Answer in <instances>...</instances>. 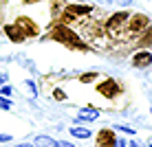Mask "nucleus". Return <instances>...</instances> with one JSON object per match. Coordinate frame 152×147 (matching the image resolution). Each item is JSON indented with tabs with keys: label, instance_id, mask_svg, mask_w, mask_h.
<instances>
[{
	"label": "nucleus",
	"instance_id": "22",
	"mask_svg": "<svg viewBox=\"0 0 152 147\" xmlns=\"http://www.w3.org/2000/svg\"><path fill=\"white\" fill-rule=\"evenodd\" d=\"M115 2L121 4V7H130V4H132V0H115Z\"/></svg>",
	"mask_w": 152,
	"mask_h": 147
},
{
	"label": "nucleus",
	"instance_id": "4",
	"mask_svg": "<svg viewBox=\"0 0 152 147\" xmlns=\"http://www.w3.org/2000/svg\"><path fill=\"white\" fill-rule=\"evenodd\" d=\"M128 18H130V13H128V11H117V13H115L110 20H108L106 29H110V31H117L119 27H124V24L128 22Z\"/></svg>",
	"mask_w": 152,
	"mask_h": 147
},
{
	"label": "nucleus",
	"instance_id": "17",
	"mask_svg": "<svg viewBox=\"0 0 152 147\" xmlns=\"http://www.w3.org/2000/svg\"><path fill=\"white\" fill-rule=\"evenodd\" d=\"M55 147H75V145L69 143V140H55Z\"/></svg>",
	"mask_w": 152,
	"mask_h": 147
},
{
	"label": "nucleus",
	"instance_id": "11",
	"mask_svg": "<svg viewBox=\"0 0 152 147\" xmlns=\"http://www.w3.org/2000/svg\"><path fill=\"white\" fill-rule=\"evenodd\" d=\"M18 27L24 29V33H27V35H35V24L31 22V20H27V18H20L18 20Z\"/></svg>",
	"mask_w": 152,
	"mask_h": 147
},
{
	"label": "nucleus",
	"instance_id": "21",
	"mask_svg": "<svg viewBox=\"0 0 152 147\" xmlns=\"http://www.w3.org/2000/svg\"><path fill=\"white\" fill-rule=\"evenodd\" d=\"M113 147H126V140H124V138H115Z\"/></svg>",
	"mask_w": 152,
	"mask_h": 147
},
{
	"label": "nucleus",
	"instance_id": "19",
	"mask_svg": "<svg viewBox=\"0 0 152 147\" xmlns=\"http://www.w3.org/2000/svg\"><path fill=\"white\" fill-rule=\"evenodd\" d=\"M53 94H55V99H57V101H64V99H66V94L62 92V90H55Z\"/></svg>",
	"mask_w": 152,
	"mask_h": 147
},
{
	"label": "nucleus",
	"instance_id": "1",
	"mask_svg": "<svg viewBox=\"0 0 152 147\" xmlns=\"http://www.w3.org/2000/svg\"><path fill=\"white\" fill-rule=\"evenodd\" d=\"M51 38H55V40L64 42V44H73V46H82V42H80V38H77V35L73 33L71 29H66V27H55V31H53V35H51Z\"/></svg>",
	"mask_w": 152,
	"mask_h": 147
},
{
	"label": "nucleus",
	"instance_id": "29",
	"mask_svg": "<svg viewBox=\"0 0 152 147\" xmlns=\"http://www.w3.org/2000/svg\"><path fill=\"white\" fill-rule=\"evenodd\" d=\"M150 147H152V145H150Z\"/></svg>",
	"mask_w": 152,
	"mask_h": 147
},
{
	"label": "nucleus",
	"instance_id": "20",
	"mask_svg": "<svg viewBox=\"0 0 152 147\" xmlns=\"http://www.w3.org/2000/svg\"><path fill=\"white\" fill-rule=\"evenodd\" d=\"M27 88H29L31 92H33V97L38 94V88H35V83H33V81H27Z\"/></svg>",
	"mask_w": 152,
	"mask_h": 147
},
{
	"label": "nucleus",
	"instance_id": "24",
	"mask_svg": "<svg viewBox=\"0 0 152 147\" xmlns=\"http://www.w3.org/2000/svg\"><path fill=\"white\" fill-rule=\"evenodd\" d=\"M130 147H141V143H137V140H130Z\"/></svg>",
	"mask_w": 152,
	"mask_h": 147
},
{
	"label": "nucleus",
	"instance_id": "14",
	"mask_svg": "<svg viewBox=\"0 0 152 147\" xmlns=\"http://www.w3.org/2000/svg\"><path fill=\"white\" fill-rule=\"evenodd\" d=\"M0 110H11V101H9V99H4L2 94H0Z\"/></svg>",
	"mask_w": 152,
	"mask_h": 147
},
{
	"label": "nucleus",
	"instance_id": "27",
	"mask_svg": "<svg viewBox=\"0 0 152 147\" xmlns=\"http://www.w3.org/2000/svg\"><path fill=\"white\" fill-rule=\"evenodd\" d=\"M27 2H38V0H27Z\"/></svg>",
	"mask_w": 152,
	"mask_h": 147
},
{
	"label": "nucleus",
	"instance_id": "16",
	"mask_svg": "<svg viewBox=\"0 0 152 147\" xmlns=\"http://www.w3.org/2000/svg\"><path fill=\"white\" fill-rule=\"evenodd\" d=\"M0 94H2V97H9V94H11V86H0Z\"/></svg>",
	"mask_w": 152,
	"mask_h": 147
},
{
	"label": "nucleus",
	"instance_id": "26",
	"mask_svg": "<svg viewBox=\"0 0 152 147\" xmlns=\"http://www.w3.org/2000/svg\"><path fill=\"white\" fill-rule=\"evenodd\" d=\"M15 147H35V145H29V143H22V145H15Z\"/></svg>",
	"mask_w": 152,
	"mask_h": 147
},
{
	"label": "nucleus",
	"instance_id": "8",
	"mask_svg": "<svg viewBox=\"0 0 152 147\" xmlns=\"http://www.w3.org/2000/svg\"><path fill=\"white\" fill-rule=\"evenodd\" d=\"M97 117H99V112L95 108H82L77 112V121H95Z\"/></svg>",
	"mask_w": 152,
	"mask_h": 147
},
{
	"label": "nucleus",
	"instance_id": "12",
	"mask_svg": "<svg viewBox=\"0 0 152 147\" xmlns=\"http://www.w3.org/2000/svg\"><path fill=\"white\" fill-rule=\"evenodd\" d=\"M71 134L75 136V138H91V130L88 127H71Z\"/></svg>",
	"mask_w": 152,
	"mask_h": 147
},
{
	"label": "nucleus",
	"instance_id": "25",
	"mask_svg": "<svg viewBox=\"0 0 152 147\" xmlns=\"http://www.w3.org/2000/svg\"><path fill=\"white\" fill-rule=\"evenodd\" d=\"M4 81H7V75H0V86H2Z\"/></svg>",
	"mask_w": 152,
	"mask_h": 147
},
{
	"label": "nucleus",
	"instance_id": "15",
	"mask_svg": "<svg viewBox=\"0 0 152 147\" xmlns=\"http://www.w3.org/2000/svg\"><path fill=\"white\" fill-rule=\"evenodd\" d=\"M115 130H117V132H124V134H134V130L126 127V125H115Z\"/></svg>",
	"mask_w": 152,
	"mask_h": 147
},
{
	"label": "nucleus",
	"instance_id": "2",
	"mask_svg": "<svg viewBox=\"0 0 152 147\" xmlns=\"http://www.w3.org/2000/svg\"><path fill=\"white\" fill-rule=\"evenodd\" d=\"M97 90L104 94V97H108V99H115L119 94V86H117V81H113V79H106L104 83H99L97 86Z\"/></svg>",
	"mask_w": 152,
	"mask_h": 147
},
{
	"label": "nucleus",
	"instance_id": "28",
	"mask_svg": "<svg viewBox=\"0 0 152 147\" xmlns=\"http://www.w3.org/2000/svg\"><path fill=\"white\" fill-rule=\"evenodd\" d=\"M108 2H113V0H108Z\"/></svg>",
	"mask_w": 152,
	"mask_h": 147
},
{
	"label": "nucleus",
	"instance_id": "9",
	"mask_svg": "<svg viewBox=\"0 0 152 147\" xmlns=\"http://www.w3.org/2000/svg\"><path fill=\"white\" fill-rule=\"evenodd\" d=\"M33 145L35 147H55V140L51 138V136H46V134H40V136L33 138Z\"/></svg>",
	"mask_w": 152,
	"mask_h": 147
},
{
	"label": "nucleus",
	"instance_id": "13",
	"mask_svg": "<svg viewBox=\"0 0 152 147\" xmlns=\"http://www.w3.org/2000/svg\"><path fill=\"white\" fill-rule=\"evenodd\" d=\"M95 77H97V72H88V75H82V77H80V81H82V83H91Z\"/></svg>",
	"mask_w": 152,
	"mask_h": 147
},
{
	"label": "nucleus",
	"instance_id": "6",
	"mask_svg": "<svg viewBox=\"0 0 152 147\" xmlns=\"http://www.w3.org/2000/svg\"><path fill=\"white\" fill-rule=\"evenodd\" d=\"M113 143H115V134L110 132V130H102V132H99L97 145L99 147H113Z\"/></svg>",
	"mask_w": 152,
	"mask_h": 147
},
{
	"label": "nucleus",
	"instance_id": "10",
	"mask_svg": "<svg viewBox=\"0 0 152 147\" xmlns=\"http://www.w3.org/2000/svg\"><path fill=\"white\" fill-rule=\"evenodd\" d=\"M66 11H69V15H86V13H91L93 9L86 7V4H71Z\"/></svg>",
	"mask_w": 152,
	"mask_h": 147
},
{
	"label": "nucleus",
	"instance_id": "3",
	"mask_svg": "<svg viewBox=\"0 0 152 147\" xmlns=\"http://www.w3.org/2000/svg\"><path fill=\"white\" fill-rule=\"evenodd\" d=\"M128 29L132 31V33H141V31H145V29H148V18H145L143 13H137V15H132V18H130V24H128Z\"/></svg>",
	"mask_w": 152,
	"mask_h": 147
},
{
	"label": "nucleus",
	"instance_id": "7",
	"mask_svg": "<svg viewBox=\"0 0 152 147\" xmlns=\"http://www.w3.org/2000/svg\"><path fill=\"white\" fill-rule=\"evenodd\" d=\"M4 33H7L13 42H22V40H24V33L20 31L18 24H9V27H4Z\"/></svg>",
	"mask_w": 152,
	"mask_h": 147
},
{
	"label": "nucleus",
	"instance_id": "5",
	"mask_svg": "<svg viewBox=\"0 0 152 147\" xmlns=\"http://www.w3.org/2000/svg\"><path fill=\"white\" fill-rule=\"evenodd\" d=\"M132 64L137 68H145L152 64V53H148V51H141V53H137L132 57Z\"/></svg>",
	"mask_w": 152,
	"mask_h": 147
},
{
	"label": "nucleus",
	"instance_id": "18",
	"mask_svg": "<svg viewBox=\"0 0 152 147\" xmlns=\"http://www.w3.org/2000/svg\"><path fill=\"white\" fill-rule=\"evenodd\" d=\"M150 42H152V29H148V35H145L143 40H141V44L145 46V44H150Z\"/></svg>",
	"mask_w": 152,
	"mask_h": 147
},
{
	"label": "nucleus",
	"instance_id": "23",
	"mask_svg": "<svg viewBox=\"0 0 152 147\" xmlns=\"http://www.w3.org/2000/svg\"><path fill=\"white\" fill-rule=\"evenodd\" d=\"M7 140H11V134H0V143H7Z\"/></svg>",
	"mask_w": 152,
	"mask_h": 147
}]
</instances>
